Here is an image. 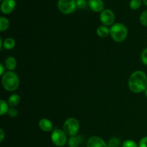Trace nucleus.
<instances>
[{
    "label": "nucleus",
    "mask_w": 147,
    "mask_h": 147,
    "mask_svg": "<svg viewBox=\"0 0 147 147\" xmlns=\"http://www.w3.org/2000/svg\"><path fill=\"white\" fill-rule=\"evenodd\" d=\"M129 88L134 93H141L147 88V76L142 70H136L130 76Z\"/></svg>",
    "instance_id": "f257e3e1"
},
{
    "label": "nucleus",
    "mask_w": 147,
    "mask_h": 147,
    "mask_svg": "<svg viewBox=\"0 0 147 147\" xmlns=\"http://www.w3.org/2000/svg\"><path fill=\"white\" fill-rule=\"evenodd\" d=\"M1 83L7 91H14L20 86V78L13 71L6 72L1 77Z\"/></svg>",
    "instance_id": "f03ea898"
},
{
    "label": "nucleus",
    "mask_w": 147,
    "mask_h": 147,
    "mask_svg": "<svg viewBox=\"0 0 147 147\" xmlns=\"http://www.w3.org/2000/svg\"><path fill=\"white\" fill-rule=\"evenodd\" d=\"M111 38L116 42H122L128 36V29L123 23H115L110 28Z\"/></svg>",
    "instance_id": "7ed1b4c3"
},
{
    "label": "nucleus",
    "mask_w": 147,
    "mask_h": 147,
    "mask_svg": "<svg viewBox=\"0 0 147 147\" xmlns=\"http://www.w3.org/2000/svg\"><path fill=\"white\" fill-rule=\"evenodd\" d=\"M80 130V123L76 118H68L63 123V131L70 136H76Z\"/></svg>",
    "instance_id": "20e7f679"
},
{
    "label": "nucleus",
    "mask_w": 147,
    "mask_h": 147,
    "mask_svg": "<svg viewBox=\"0 0 147 147\" xmlns=\"http://www.w3.org/2000/svg\"><path fill=\"white\" fill-rule=\"evenodd\" d=\"M67 135L63 130L55 128L51 134V140L56 146L63 147L67 144Z\"/></svg>",
    "instance_id": "39448f33"
},
{
    "label": "nucleus",
    "mask_w": 147,
    "mask_h": 147,
    "mask_svg": "<svg viewBox=\"0 0 147 147\" xmlns=\"http://www.w3.org/2000/svg\"><path fill=\"white\" fill-rule=\"evenodd\" d=\"M57 8L63 14H71L77 8L76 0H59L57 2Z\"/></svg>",
    "instance_id": "423d86ee"
},
{
    "label": "nucleus",
    "mask_w": 147,
    "mask_h": 147,
    "mask_svg": "<svg viewBox=\"0 0 147 147\" xmlns=\"http://www.w3.org/2000/svg\"><path fill=\"white\" fill-rule=\"evenodd\" d=\"M115 14L111 9H104L101 11L100 15V20L102 24L105 26L113 25L115 22Z\"/></svg>",
    "instance_id": "0eeeda50"
},
{
    "label": "nucleus",
    "mask_w": 147,
    "mask_h": 147,
    "mask_svg": "<svg viewBox=\"0 0 147 147\" xmlns=\"http://www.w3.org/2000/svg\"><path fill=\"white\" fill-rule=\"evenodd\" d=\"M15 7V0H3L1 5V11L3 14H9L14 11Z\"/></svg>",
    "instance_id": "6e6552de"
},
{
    "label": "nucleus",
    "mask_w": 147,
    "mask_h": 147,
    "mask_svg": "<svg viewBox=\"0 0 147 147\" xmlns=\"http://www.w3.org/2000/svg\"><path fill=\"white\" fill-rule=\"evenodd\" d=\"M87 147H108L107 144L99 136H92L88 140Z\"/></svg>",
    "instance_id": "1a4fd4ad"
},
{
    "label": "nucleus",
    "mask_w": 147,
    "mask_h": 147,
    "mask_svg": "<svg viewBox=\"0 0 147 147\" xmlns=\"http://www.w3.org/2000/svg\"><path fill=\"white\" fill-rule=\"evenodd\" d=\"M88 5L95 12H100L104 10V2L103 0H89Z\"/></svg>",
    "instance_id": "9d476101"
},
{
    "label": "nucleus",
    "mask_w": 147,
    "mask_h": 147,
    "mask_svg": "<svg viewBox=\"0 0 147 147\" xmlns=\"http://www.w3.org/2000/svg\"><path fill=\"white\" fill-rule=\"evenodd\" d=\"M39 128L45 132H50L53 131V123L47 119H42L38 123Z\"/></svg>",
    "instance_id": "9b49d317"
},
{
    "label": "nucleus",
    "mask_w": 147,
    "mask_h": 147,
    "mask_svg": "<svg viewBox=\"0 0 147 147\" xmlns=\"http://www.w3.org/2000/svg\"><path fill=\"white\" fill-rule=\"evenodd\" d=\"M82 142H83V139H82L81 136H70L67 141V146L68 147H78L79 145L82 143Z\"/></svg>",
    "instance_id": "f8f14e48"
},
{
    "label": "nucleus",
    "mask_w": 147,
    "mask_h": 147,
    "mask_svg": "<svg viewBox=\"0 0 147 147\" xmlns=\"http://www.w3.org/2000/svg\"><path fill=\"white\" fill-rule=\"evenodd\" d=\"M4 64H5V67H7V69H8L9 71H13V70H15L16 67H17V60L14 57L10 56L6 59Z\"/></svg>",
    "instance_id": "ddd939ff"
},
{
    "label": "nucleus",
    "mask_w": 147,
    "mask_h": 147,
    "mask_svg": "<svg viewBox=\"0 0 147 147\" xmlns=\"http://www.w3.org/2000/svg\"><path fill=\"white\" fill-rule=\"evenodd\" d=\"M96 33L100 37L104 38L110 34V29L105 25H101L98 27L96 30Z\"/></svg>",
    "instance_id": "4468645a"
},
{
    "label": "nucleus",
    "mask_w": 147,
    "mask_h": 147,
    "mask_svg": "<svg viewBox=\"0 0 147 147\" xmlns=\"http://www.w3.org/2000/svg\"><path fill=\"white\" fill-rule=\"evenodd\" d=\"M20 100H21L20 96L18 94L14 93L9 97L8 103L11 107H15L20 103Z\"/></svg>",
    "instance_id": "2eb2a0df"
},
{
    "label": "nucleus",
    "mask_w": 147,
    "mask_h": 147,
    "mask_svg": "<svg viewBox=\"0 0 147 147\" xmlns=\"http://www.w3.org/2000/svg\"><path fill=\"white\" fill-rule=\"evenodd\" d=\"M16 44L15 40L11 37H8L6 38L3 42V48L6 50H11L14 47Z\"/></svg>",
    "instance_id": "dca6fc26"
},
{
    "label": "nucleus",
    "mask_w": 147,
    "mask_h": 147,
    "mask_svg": "<svg viewBox=\"0 0 147 147\" xmlns=\"http://www.w3.org/2000/svg\"><path fill=\"white\" fill-rule=\"evenodd\" d=\"M9 27V21L6 17H0V32L6 31Z\"/></svg>",
    "instance_id": "f3484780"
},
{
    "label": "nucleus",
    "mask_w": 147,
    "mask_h": 147,
    "mask_svg": "<svg viewBox=\"0 0 147 147\" xmlns=\"http://www.w3.org/2000/svg\"><path fill=\"white\" fill-rule=\"evenodd\" d=\"M9 109V103H7L5 100H0V115L4 116L7 113Z\"/></svg>",
    "instance_id": "a211bd4d"
},
{
    "label": "nucleus",
    "mask_w": 147,
    "mask_h": 147,
    "mask_svg": "<svg viewBox=\"0 0 147 147\" xmlns=\"http://www.w3.org/2000/svg\"><path fill=\"white\" fill-rule=\"evenodd\" d=\"M121 145L120 139L116 137H113L109 141L107 144L108 147H119Z\"/></svg>",
    "instance_id": "6ab92c4d"
},
{
    "label": "nucleus",
    "mask_w": 147,
    "mask_h": 147,
    "mask_svg": "<svg viewBox=\"0 0 147 147\" xmlns=\"http://www.w3.org/2000/svg\"><path fill=\"white\" fill-rule=\"evenodd\" d=\"M142 4V0H131L130 8L133 10H137L141 7Z\"/></svg>",
    "instance_id": "aec40b11"
},
{
    "label": "nucleus",
    "mask_w": 147,
    "mask_h": 147,
    "mask_svg": "<svg viewBox=\"0 0 147 147\" xmlns=\"http://www.w3.org/2000/svg\"><path fill=\"white\" fill-rule=\"evenodd\" d=\"M122 147H139V145L134 141L128 139L123 142V143L122 144Z\"/></svg>",
    "instance_id": "412c9836"
},
{
    "label": "nucleus",
    "mask_w": 147,
    "mask_h": 147,
    "mask_svg": "<svg viewBox=\"0 0 147 147\" xmlns=\"http://www.w3.org/2000/svg\"><path fill=\"white\" fill-rule=\"evenodd\" d=\"M139 20H140V22L142 25L147 27V9L142 13Z\"/></svg>",
    "instance_id": "4be33fe9"
},
{
    "label": "nucleus",
    "mask_w": 147,
    "mask_h": 147,
    "mask_svg": "<svg viewBox=\"0 0 147 147\" xmlns=\"http://www.w3.org/2000/svg\"><path fill=\"white\" fill-rule=\"evenodd\" d=\"M7 114L9 117L14 118L18 115V111L17 109H16L14 107H11L9 109L8 112H7Z\"/></svg>",
    "instance_id": "5701e85b"
},
{
    "label": "nucleus",
    "mask_w": 147,
    "mask_h": 147,
    "mask_svg": "<svg viewBox=\"0 0 147 147\" xmlns=\"http://www.w3.org/2000/svg\"><path fill=\"white\" fill-rule=\"evenodd\" d=\"M141 60L143 64L147 66V47L142 51V55H141Z\"/></svg>",
    "instance_id": "b1692460"
},
{
    "label": "nucleus",
    "mask_w": 147,
    "mask_h": 147,
    "mask_svg": "<svg viewBox=\"0 0 147 147\" xmlns=\"http://www.w3.org/2000/svg\"><path fill=\"white\" fill-rule=\"evenodd\" d=\"M86 0H76V7L79 9H84L86 8Z\"/></svg>",
    "instance_id": "393cba45"
},
{
    "label": "nucleus",
    "mask_w": 147,
    "mask_h": 147,
    "mask_svg": "<svg viewBox=\"0 0 147 147\" xmlns=\"http://www.w3.org/2000/svg\"><path fill=\"white\" fill-rule=\"evenodd\" d=\"M139 147H147V136H144L140 139L139 142Z\"/></svg>",
    "instance_id": "a878e982"
},
{
    "label": "nucleus",
    "mask_w": 147,
    "mask_h": 147,
    "mask_svg": "<svg viewBox=\"0 0 147 147\" xmlns=\"http://www.w3.org/2000/svg\"><path fill=\"white\" fill-rule=\"evenodd\" d=\"M5 137V133L2 129H0V142H2Z\"/></svg>",
    "instance_id": "bb28decb"
},
{
    "label": "nucleus",
    "mask_w": 147,
    "mask_h": 147,
    "mask_svg": "<svg viewBox=\"0 0 147 147\" xmlns=\"http://www.w3.org/2000/svg\"><path fill=\"white\" fill-rule=\"evenodd\" d=\"M4 66L3 65L2 63H1V64H0V76H2L4 74Z\"/></svg>",
    "instance_id": "cd10ccee"
},
{
    "label": "nucleus",
    "mask_w": 147,
    "mask_h": 147,
    "mask_svg": "<svg viewBox=\"0 0 147 147\" xmlns=\"http://www.w3.org/2000/svg\"><path fill=\"white\" fill-rule=\"evenodd\" d=\"M0 48H1V50L2 51L3 50V41L2 39L0 38Z\"/></svg>",
    "instance_id": "c85d7f7f"
},
{
    "label": "nucleus",
    "mask_w": 147,
    "mask_h": 147,
    "mask_svg": "<svg viewBox=\"0 0 147 147\" xmlns=\"http://www.w3.org/2000/svg\"><path fill=\"white\" fill-rule=\"evenodd\" d=\"M144 95H145V96H146V98H147V88H146V90L144 91Z\"/></svg>",
    "instance_id": "c756f323"
},
{
    "label": "nucleus",
    "mask_w": 147,
    "mask_h": 147,
    "mask_svg": "<svg viewBox=\"0 0 147 147\" xmlns=\"http://www.w3.org/2000/svg\"><path fill=\"white\" fill-rule=\"evenodd\" d=\"M143 1H144V3L145 5L147 6V0H143Z\"/></svg>",
    "instance_id": "7c9ffc66"
},
{
    "label": "nucleus",
    "mask_w": 147,
    "mask_h": 147,
    "mask_svg": "<svg viewBox=\"0 0 147 147\" xmlns=\"http://www.w3.org/2000/svg\"><path fill=\"white\" fill-rule=\"evenodd\" d=\"M1 1H3V0H1Z\"/></svg>",
    "instance_id": "2f4dec72"
}]
</instances>
